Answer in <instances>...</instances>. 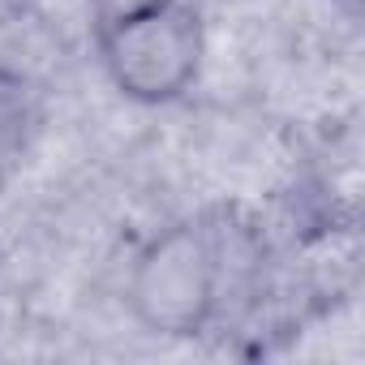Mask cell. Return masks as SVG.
Here are the masks:
<instances>
[{"mask_svg":"<svg viewBox=\"0 0 365 365\" xmlns=\"http://www.w3.org/2000/svg\"><path fill=\"white\" fill-rule=\"evenodd\" d=\"M232 245L207 215L159 228L129 262L125 305L159 339H198L224 309Z\"/></svg>","mask_w":365,"mask_h":365,"instance_id":"obj_1","label":"cell"},{"mask_svg":"<svg viewBox=\"0 0 365 365\" xmlns=\"http://www.w3.org/2000/svg\"><path fill=\"white\" fill-rule=\"evenodd\" d=\"M99 65L112 91L163 108L194 91L207 65V18L194 0H133L99 22Z\"/></svg>","mask_w":365,"mask_h":365,"instance_id":"obj_2","label":"cell"}]
</instances>
